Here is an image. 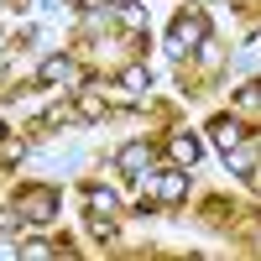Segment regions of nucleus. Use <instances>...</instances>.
<instances>
[{
    "instance_id": "8",
    "label": "nucleus",
    "mask_w": 261,
    "mask_h": 261,
    "mask_svg": "<svg viewBox=\"0 0 261 261\" xmlns=\"http://www.w3.org/2000/svg\"><path fill=\"white\" fill-rule=\"evenodd\" d=\"M115 21H120L125 32H141L146 27V11L136 6V0H115Z\"/></svg>"
},
{
    "instance_id": "1",
    "label": "nucleus",
    "mask_w": 261,
    "mask_h": 261,
    "mask_svg": "<svg viewBox=\"0 0 261 261\" xmlns=\"http://www.w3.org/2000/svg\"><path fill=\"white\" fill-rule=\"evenodd\" d=\"M204 42V11H183L178 21H172V37H167V53L172 58H188L193 47Z\"/></svg>"
},
{
    "instance_id": "10",
    "label": "nucleus",
    "mask_w": 261,
    "mask_h": 261,
    "mask_svg": "<svg viewBox=\"0 0 261 261\" xmlns=\"http://www.w3.org/2000/svg\"><path fill=\"white\" fill-rule=\"evenodd\" d=\"M89 235H94V241H105V246H110V241H115L120 230H115V220H110V214H94V220H89Z\"/></svg>"
},
{
    "instance_id": "6",
    "label": "nucleus",
    "mask_w": 261,
    "mask_h": 261,
    "mask_svg": "<svg viewBox=\"0 0 261 261\" xmlns=\"http://www.w3.org/2000/svg\"><path fill=\"white\" fill-rule=\"evenodd\" d=\"M167 151H172V162H178V167H193V162H199V136H188V130H178Z\"/></svg>"
},
{
    "instance_id": "4",
    "label": "nucleus",
    "mask_w": 261,
    "mask_h": 261,
    "mask_svg": "<svg viewBox=\"0 0 261 261\" xmlns=\"http://www.w3.org/2000/svg\"><path fill=\"white\" fill-rule=\"evenodd\" d=\"M183 193H188V178H183V167H172V172H162V178H157V199H162V204H178Z\"/></svg>"
},
{
    "instance_id": "7",
    "label": "nucleus",
    "mask_w": 261,
    "mask_h": 261,
    "mask_svg": "<svg viewBox=\"0 0 261 261\" xmlns=\"http://www.w3.org/2000/svg\"><path fill=\"white\" fill-rule=\"evenodd\" d=\"M241 136H246V130H241V120H230V115H220V120H214V146L235 151V146H241Z\"/></svg>"
},
{
    "instance_id": "13",
    "label": "nucleus",
    "mask_w": 261,
    "mask_h": 261,
    "mask_svg": "<svg viewBox=\"0 0 261 261\" xmlns=\"http://www.w3.org/2000/svg\"><path fill=\"white\" fill-rule=\"evenodd\" d=\"M79 110H84V115H105V94L84 89V94H79Z\"/></svg>"
},
{
    "instance_id": "2",
    "label": "nucleus",
    "mask_w": 261,
    "mask_h": 261,
    "mask_svg": "<svg viewBox=\"0 0 261 261\" xmlns=\"http://www.w3.org/2000/svg\"><path fill=\"white\" fill-rule=\"evenodd\" d=\"M53 214H58V193L53 188H32L27 199H21V220L27 225H47Z\"/></svg>"
},
{
    "instance_id": "5",
    "label": "nucleus",
    "mask_w": 261,
    "mask_h": 261,
    "mask_svg": "<svg viewBox=\"0 0 261 261\" xmlns=\"http://www.w3.org/2000/svg\"><path fill=\"white\" fill-rule=\"evenodd\" d=\"M146 162H151V146L146 141H125L120 146V172H146Z\"/></svg>"
},
{
    "instance_id": "17",
    "label": "nucleus",
    "mask_w": 261,
    "mask_h": 261,
    "mask_svg": "<svg viewBox=\"0 0 261 261\" xmlns=\"http://www.w3.org/2000/svg\"><path fill=\"white\" fill-rule=\"evenodd\" d=\"M0 136H6V130H0Z\"/></svg>"
},
{
    "instance_id": "16",
    "label": "nucleus",
    "mask_w": 261,
    "mask_h": 261,
    "mask_svg": "<svg viewBox=\"0 0 261 261\" xmlns=\"http://www.w3.org/2000/svg\"><path fill=\"white\" fill-rule=\"evenodd\" d=\"M241 99H246V105H261V84H246V89H241Z\"/></svg>"
},
{
    "instance_id": "11",
    "label": "nucleus",
    "mask_w": 261,
    "mask_h": 261,
    "mask_svg": "<svg viewBox=\"0 0 261 261\" xmlns=\"http://www.w3.org/2000/svg\"><path fill=\"white\" fill-rule=\"evenodd\" d=\"M0 157L6 162H27V141L21 136H0Z\"/></svg>"
},
{
    "instance_id": "15",
    "label": "nucleus",
    "mask_w": 261,
    "mask_h": 261,
    "mask_svg": "<svg viewBox=\"0 0 261 261\" xmlns=\"http://www.w3.org/2000/svg\"><path fill=\"white\" fill-rule=\"evenodd\" d=\"M230 172H235V178H246V172H251V162L241 157V151H230Z\"/></svg>"
},
{
    "instance_id": "12",
    "label": "nucleus",
    "mask_w": 261,
    "mask_h": 261,
    "mask_svg": "<svg viewBox=\"0 0 261 261\" xmlns=\"http://www.w3.org/2000/svg\"><path fill=\"white\" fill-rule=\"evenodd\" d=\"M120 89H125V94H141V89H146V68H125V73H120Z\"/></svg>"
},
{
    "instance_id": "9",
    "label": "nucleus",
    "mask_w": 261,
    "mask_h": 261,
    "mask_svg": "<svg viewBox=\"0 0 261 261\" xmlns=\"http://www.w3.org/2000/svg\"><path fill=\"white\" fill-rule=\"evenodd\" d=\"M89 209H94V214H115V209H120V199H115L105 183H94V188H89Z\"/></svg>"
},
{
    "instance_id": "14",
    "label": "nucleus",
    "mask_w": 261,
    "mask_h": 261,
    "mask_svg": "<svg viewBox=\"0 0 261 261\" xmlns=\"http://www.w3.org/2000/svg\"><path fill=\"white\" fill-rule=\"evenodd\" d=\"M16 256H27V261H42V256H47V246H42V241H32V246H16Z\"/></svg>"
},
{
    "instance_id": "3",
    "label": "nucleus",
    "mask_w": 261,
    "mask_h": 261,
    "mask_svg": "<svg viewBox=\"0 0 261 261\" xmlns=\"http://www.w3.org/2000/svg\"><path fill=\"white\" fill-rule=\"evenodd\" d=\"M42 79H47V84H79V63L63 58V53H53L47 63H42Z\"/></svg>"
}]
</instances>
